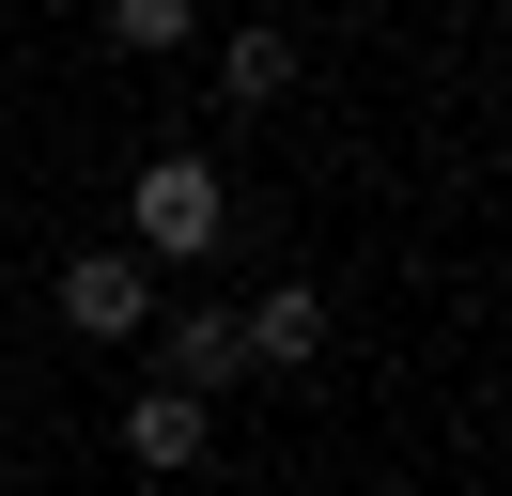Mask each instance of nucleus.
<instances>
[{
  "label": "nucleus",
  "mask_w": 512,
  "mask_h": 496,
  "mask_svg": "<svg viewBox=\"0 0 512 496\" xmlns=\"http://www.w3.org/2000/svg\"><path fill=\"white\" fill-rule=\"evenodd\" d=\"M202 434H218V419H202L187 388H140V403H125V450L156 465V481H187V465H202Z\"/></svg>",
  "instance_id": "20e7f679"
},
{
  "label": "nucleus",
  "mask_w": 512,
  "mask_h": 496,
  "mask_svg": "<svg viewBox=\"0 0 512 496\" xmlns=\"http://www.w3.org/2000/svg\"><path fill=\"white\" fill-rule=\"evenodd\" d=\"M233 372H249V357H233V310H187V326H171V388H233Z\"/></svg>",
  "instance_id": "423d86ee"
},
{
  "label": "nucleus",
  "mask_w": 512,
  "mask_h": 496,
  "mask_svg": "<svg viewBox=\"0 0 512 496\" xmlns=\"http://www.w3.org/2000/svg\"><path fill=\"white\" fill-rule=\"evenodd\" d=\"M187 31H202L187 0H109V47H140V62H156V47H187Z\"/></svg>",
  "instance_id": "0eeeda50"
},
{
  "label": "nucleus",
  "mask_w": 512,
  "mask_h": 496,
  "mask_svg": "<svg viewBox=\"0 0 512 496\" xmlns=\"http://www.w3.org/2000/svg\"><path fill=\"white\" fill-rule=\"evenodd\" d=\"M218 78H233V109H280V93H295V31H233Z\"/></svg>",
  "instance_id": "39448f33"
},
{
  "label": "nucleus",
  "mask_w": 512,
  "mask_h": 496,
  "mask_svg": "<svg viewBox=\"0 0 512 496\" xmlns=\"http://www.w3.org/2000/svg\"><path fill=\"white\" fill-rule=\"evenodd\" d=\"M233 357H264V372H311V357H326V295H311V279H280L264 310H233Z\"/></svg>",
  "instance_id": "7ed1b4c3"
},
{
  "label": "nucleus",
  "mask_w": 512,
  "mask_h": 496,
  "mask_svg": "<svg viewBox=\"0 0 512 496\" xmlns=\"http://www.w3.org/2000/svg\"><path fill=\"white\" fill-rule=\"evenodd\" d=\"M140 310H156V264L140 248H78L63 264V326L78 341H140Z\"/></svg>",
  "instance_id": "f03ea898"
},
{
  "label": "nucleus",
  "mask_w": 512,
  "mask_h": 496,
  "mask_svg": "<svg viewBox=\"0 0 512 496\" xmlns=\"http://www.w3.org/2000/svg\"><path fill=\"white\" fill-rule=\"evenodd\" d=\"M218 217H233L218 155H140V186H125V248H140V264H202Z\"/></svg>",
  "instance_id": "f257e3e1"
}]
</instances>
